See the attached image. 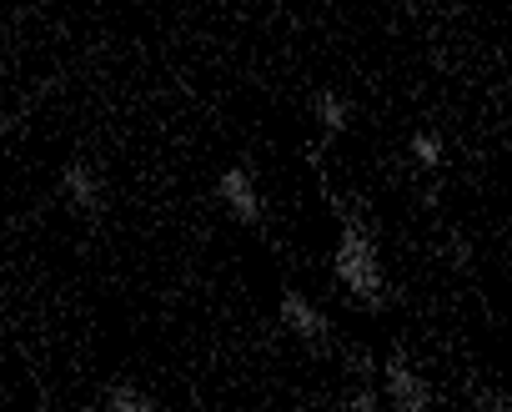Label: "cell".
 I'll use <instances>...</instances> for the list:
<instances>
[{
    "mask_svg": "<svg viewBox=\"0 0 512 412\" xmlns=\"http://www.w3.org/2000/svg\"><path fill=\"white\" fill-rule=\"evenodd\" d=\"M347 407H352V412H372V407H377V392L362 382V392H352V397H347Z\"/></svg>",
    "mask_w": 512,
    "mask_h": 412,
    "instance_id": "cell-9",
    "label": "cell"
},
{
    "mask_svg": "<svg viewBox=\"0 0 512 412\" xmlns=\"http://www.w3.org/2000/svg\"><path fill=\"white\" fill-rule=\"evenodd\" d=\"M106 407H111V412H151L156 402H151L141 387H131V382H116V387L106 392Z\"/></svg>",
    "mask_w": 512,
    "mask_h": 412,
    "instance_id": "cell-7",
    "label": "cell"
},
{
    "mask_svg": "<svg viewBox=\"0 0 512 412\" xmlns=\"http://www.w3.org/2000/svg\"><path fill=\"white\" fill-rule=\"evenodd\" d=\"M412 156L422 166H442V141L437 136H412Z\"/></svg>",
    "mask_w": 512,
    "mask_h": 412,
    "instance_id": "cell-8",
    "label": "cell"
},
{
    "mask_svg": "<svg viewBox=\"0 0 512 412\" xmlns=\"http://www.w3.org/2000/svg\"><path fill=\"white\" fill-rule=\"evenodd\" d=\"M317 121H322V131H347L352 126V106H347V96H337V91H322L317 96Z\"/></svg>",
    "mask_w": 512,
    "mask_h": 412,
    "instance_id": "cell-6",
    "label": "cell"
},
{
    "mask_svg": "<svg viewBox=\"0 0 512 412\" xmlns=\"http://www.w3.org/2000/svg\"><path fill=\"white\" fill-rule=\"evenodd\" d=\"M216 196L226 201V212L236 217V222H262V196H256V181L241 171V166H231V171H221V181H216Z\"/></svg>",
    "mask_w": 512,
    "mask_h": 412,
    "instance_id": "cell-3",
    "label": "cell"
},
{
    "mask_svg": "<svg viewBox=\"0 0 512 412\" xmlns=\"http://www.w3.org/2000/svg\"><path fill=\"white\" fill-rule=\"evenodd\" d=\"M337 277H342V287H347L357 302H367V312H382V307H387L377 247H372V237L362 232L357 217H347V232H342V247H337Z\"/></svg>",
    "mask_w": 512,
    "mask_h": 412,
    "instance_id": "cell-1",
    "label": "cell"
},
{
    "mask_svg": "<svg viewBox=\"0 0 512 412\" xmlns=\"http://www.w3.org/2000/svg\"><path fill=\"white\" fill-rule=\"evenodd\" d=\"M382 377H387V402H392V407H402V412H427V407H432V387H427L402 357H392V362L382 367Z\"/></svg>",
    "mask_w": 512,
    "mask_h": 412,
    "instance_id": "cell-2",
    "label": "cell"
},
{
    "mask_svg": "<svg viewBox=\"0 0 512 412\" xmlns=\"http://www.w3.org/2000/svg\"><path fill=\"white\" fill-rule=\"evenodd\" d=\"M282 322H287V327H292L307 347H327V342H332L327 317H322V312H317L302 292H287V297H282Z\"/></svg>",
    "mask_w": 512,
    "mask_h": 412,
    "instance_id": "cell-4",
    "label": "cell"
},
{
    "mask_svg": "<svg viewBox=\"0 0 512 412\" xmlns=\"http://www.w3.org/2000/svg\"><path fill=\"white\" fill-rule=\"evenodd\" d=\"M61 181H66V196H71V206H76V212H86V217H101V206H106V186H101V176H96L91 166L71 161V166L61 171Z\"/></svg>",
    "mask_w": 512,
    "mask_h": 412,
    "instance_id": "cell-5",
    "label": "cell"
}]
</instances>
